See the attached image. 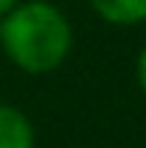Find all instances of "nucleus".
Returning <instances> with one entry per match:
<instances>
[{"instance_id": "nucleus-1", "label": "nucleus", "mask_w": 146, "mask_h": 148, "mask_svg": "<svg viewBox=\"0 0 146 148\" xmlns=\"http://www.w3.org/2000/svg\"><path fill=\"white\" fill-rule=\"evenodd\" d=\"M0 44L25 74H50L72 52V25L58 5L28 0L0 19Z\"/></svg>"}, {"instance_id": "nucleus-2", "label": "nucleus", "mask_w": 146, "mask_h": 148, "mask_svg": "<svg viewBox=\"0 0 146 148\" xmlns=\"http://www.w3.org/2000/svg\"><path fill=\"white\" fill-rule=\"evenodd\" d=\"M0 148H36L33 123L19 107L0 104Z\"/></svg>"}, {"instance_id": "nucleus-3", "label": "nucleus", "mask_w": 146, "mask_h": 148, "mask_svg": "<svg viewBox=\"0 0 146 148\" xmlns=\"http://www.w3.org/2000/svg\"><path fill=\"white\" fill-rule=\"evenodd\" d=\"M94 14L108 25L130 27L146 22V0H88Z\"/></svg>"}, {"instance_id": "nucleus-4", "label": "nucleus", "mask_w": 146, "mask_h": 148, "mask_svg": "<svg viewBox=\"0 0 146 148\" xmlns=\"http://www.w3.org/2000/svg\"><path fill=\"white\" fill-rule=\"evenodd\" d=\"M135 77H138L141 90L146 93V47L141 49V55H138V60H135Z\"/></svg>"}, {"instance_id": "nucleus-5", "label": "nucleus", "mask_w": 146, "mask_h": 148, "mask_svg": "<svg viewBox=\"0 0 146 148\" xmlns=\"http://www.w3.org/2000/svg\"><path fill=\"white\" fill-rule=\"evenodd\" d=\"M17 5H19V0H0V19H3L11 8H17Z\"/></svg>"}]
</instances>
